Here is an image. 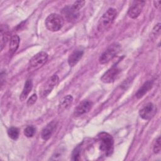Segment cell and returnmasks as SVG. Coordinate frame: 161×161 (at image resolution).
Segmentation results:
<instances>
[{"label": "cell", "instance_id": "1", "mask_svg": "<svg viewBox=\"0 0 161 161\" xmlns=\"http://www.w3.org/2000/svg\"><path fill=\"white\" fill-rule=\"evenodd\" d=\"M116 9L109 8L100 18L97 23V30L99 32H104L109 28L116 16Z\"/></svg>", "mask_w": 161, "mask_h": 161}, {"label": "cell", "instance_id": "2", "mask_svg": "<svg viewBox=\"0 0 161 161\" xmlns=\"http://www.w3.org/2000/svg\"><path fill=\"white\" fill-rule=\"evenodd\" d=\"M97 137L101 150L106 156L111 155L114 145V142L111 135L106 132H101L97 135Z\"/></svg>", "mask_w": 161, "mask_h": 161}, {"label": "cell", "instance_id": "3", "mask_svg": "<svg viewBox=\"0 0 161 161\" xmlns=\"http://www.w3.org/2000/svg\"><path fill=\"white\" fill-rule=\"evenodd\" d=\"M45 23L48 30L57 31L63 26L64 20L61 15L57 13H52L47 17Z\"/></svg>", "mask_w": 161, "mask_h": 161}, {"label": "cell", "instance_id": "4", "mask_svg": "<svg viewBox=\"0 0 161 161\" xmlns=\"http://www.w3.org/2000/svg\"><path fill=\"white\" fill-rule=\"evenodd\" d=\"M121 46L118 43H113L101 54L99 61L101 64H106L112 60L115 55L119 52Z\"/></svg>", "mask_w": 161, "mask_h": 161}, {"label": "cell", "instance_id": "5", "mask_svg": "<svg viewBox=\"0 0 161 161\" xmlns=\"http://www.w3.org/2000/svg\"><path fill=\"white\" fill-rule=\"evenodd\" d=\"M58 82V77L57 75H52L47 80L45 84L42 87L40 91V94H41V96L43 97H47L51 92L54 87L57 84Z\"/></svg>", "mask_w": 161, "mask_h": 161}, {"label": "cell", "instance_id": "6", "mask_svg": "<svg viewBox=\"0 0 161 161\" xmlns=\"http://www.w3.org/2000/svg\"><path fill=\"white\" fill-rule=\"evenodd\" d=\"M48 59V54L45 52H41L34 55L29 61V67L31 69H36L43 65Z\"/></svg>", "mask_w": 161, "mask_h": 161}, {"label": "cell", "instance_id": "7", "mask_svg": "<svg viewBox=\"0 0 161 161\" xmlns=\"http://www.w3.org/2000/svg\"><path fill=\"white\" fill-rule=\"evenodd\" d=\"M121 70L117 67H112L108 69L101 77V80L104 83H111L114 82L119 76Z\"/></svg>", "mask_w": 161, "mask_h": 161}, {"label": "cell", "instance_id": "8", "mask_svg": "<svg viewBox=\"0 0 161 161\" xmlns=\"http://www.w3.org/2000/svg\"><path fill=\"white\" fill-rule=\"evenodd\" d=\"M145 3L143 1H134L128 9V16L133 19L136 18L141 13Z\"/></svg>", "mask_w": 161, "mask_h": 161}, {"label": "cell", "instance_id": "9", "mask_svg": "<svg viewBox=\"0 0 161 161\" xmlns=\"http://www.w3.org/2000/svg\"><path fill=\"white\" fill-rule=\"evenodd\" d=\"M156 111L157 109L155 105L152 103H148L140 110L139 114L143 119L148 120L154 116Z\"/></svg>", "mask_w": 161, "mask_h": 161}, {"label": "cell", "instance_id": "10", "mask_svg": "<svg viewBox=\"0 0 161 161\" xmlns=\"http://www.w3.org/2000/svg\"><path fill=\"white\" fill-rule=\"evenodd\" d=\"M62 14L65 19L69 22H72L77 19L79 16V10L74 8L72 5L71 6H66L62 9Z\"/></svg>", "mask_w": 161, "mask_h": 161}, {"label": "cell", "instance_id": "11", "mask_svg": "<svg viewBox=\"0 0 161 161\" xmlns=\"http://www.w3.org/2000/svg\"><path fill=\"white\" fill-rule=\"evenodd\" d=\"M92 106V103L89 100H84L80 102L74 110V115L75 116H81L85 113H87L90 111Z\"/></svg>", "mask_w": 161, "mask_h": 161}, {"label": "cell", "instance_id": "12", "mask_svg": "<svg viewBox=\"0 0 161 161\" xmlns=\"http://www.w3.org/2000/svg\"><path fill=\"white\" fill-rule=\"evenodd\" d=\"M56 125L55 121H52L43 128L41 133V137L43 140H48L52 136L56 128Z\"/></svg>", "mask_w": 161, "mask_h": 161}, {"label": "cell", "instance_id": "13", "mask_svg": "<svg viewBox=\"0 0 161 161\" xmlns=\"http://www.w3.org/2000/svg\"><path fill=\"white\" fill-rule=\"evenodd\" d=\"M84 54V50L80 48L75 50L68 58V64L70 67L75 65L81 59Z\"/></svg>", "mask_w": 161, "mask_h": 161}, {"label": "cell", "instance_id": "14", "mask_svg": "<svg viewBox=\"0 0 161 161\" xmlns=\"http://www.w3.org/2000/svg\"><path fill=\"white\" fill-rule=\"evenodd\" d=\"M73 102V97L71 95H67L64 97L60 101L58 110L59 112L64 111L67 109Z\"/></svg>", "mask_w": 161, "mask_h": 161}, {"label": "cell", "instance_id": "15", "mask_svg": "<svg viewBox=\"0 0 161 161\" xmlns=\"http://www.w3.org/2000/svg\"><path fill=\"white\" fill-rule=\"evenodd\" d=\"M153 82L151 80H148L146 82H145L142 87H140L137 92L135 94V96L138 98L140 99L152 87Z\"/></svg>", "mask_w": 161, "mask_h": 161}, {"label": "cell", "instance_id": "16", "mask_svg": "<svg viewBox=\"0 0 161 161\" xmlns=\"http://www.w3.org/2000/svg\"><path fill=\"white\" fill-rule=\"evenodd\" d=\"M32 87H33V82H32V80L31 79H28L25 84V86H24V88L23 89V91L20 95V97H19V99L21 101H23L24 100H25L28 94H30V92H31V89H32Z\"/></svg>", "mask_w": 161, "mask_h": 161}, {"label": "cell", "instance_id": "17", "mask_svg": "<svg viewBox=\"0 0 161 161\" xmlns=\"http://www.w3.org/2000/svg\"><path fill=\"white\" fill-rule=\"evenodd\" d=\"M19 44V37L17 35L11 36L9 42V52L11 54L15 53Z\"/></svg>", "mask_w": 161, "mask_h": 161}, {"label": "cell", "instance_id": "18", "mask_svg": "<svg viewBox=\"0 0 161 161\" xmlns=\"http://www.w3.org/2000/svg\"><path fill=\"white\" fill-rule=\"evenodd\" d=\"M8 40V33L7 31L3 28V26H1V50H2L6 44V42Z\"/></svg>", "mask_w": 161, "mask_h": 161}, {"label": "cell", "instance_id": "19", "mask_svg": "<svg viewBox=\"0 0 161 161\" xmlns=\"http://www.w3.org/2000/svg\"><path fill=\"white\" fill-rule=\"evenodd\" d=\"M8 136L13 140H16L19 136V130L16 127H11L8 130Z\"/></svg>", "mask_w": 161, "mask_h": 161}, {"label": "cell", "instance_id": "20", "mask_svg": "<svg viewBox=\"0 0 161 161\" xmlns=\"http://www.w3.org/2000/svg\"><path fill=\"white\" fill-rule=\"evenodd\" d=\"M35 131H36V130L33 126H28L25 129L24 134L26 137L30 138L34 135V134L35 133Z\"/></svg>", "mask_w": 161, "mask_h": 161}, {"label": "cell", "instance_id": "21", "mask_svg": "<svg viewBox=\"0 0 161 161\" xmlns=\"http://www.w3.org/2000/svg\"><path fill=\"white\" fill-rule=\"evenodd\" d=\"M161 149V144H160V136H158L156 139L154 145H153V152L155 153H158L160 152Z\"/></svg>", "mask_w": 161, "mask_h": 161}, {"label": "cell", "instance_id": "22", "mask_svg": "<svg viewBox=\"0 0 161 161\" xmlns=\"http://www.w3.org/2000/svg\"><path fill=\"white\" fill-rule=\"evenodd\" d=\"M80 155V148L79 147H77L72 152V159L73 160H79Z\"/></svg>", "mask_w": 161, "mask_h": 161}, {"label": "cell", "instance_id": "23", "mask_svg": "<svg viewBox=\"0 0 161 161\" xmlns=\"http://www.w3.org/2000/svg\"><path fill=\"white\" fill-rule=\"evenodd\" d=\"M37 100V96L36 94H33L28 100L27 101V105L28 106H31L34 104Z\"/></svg>", "mask_w": 161, "mask_h": 161}, {"label": "cell", "instance_id": "24", "mask_svg": "<svg viewBox=\"0 0 161 161\" xmlns=\"http://www.w3.org/2000/svg\"><path fill=\"white\" fill-rule=\"evenodd\" d=\"M160 33V23H158L153 28L152 34L153 35V36H157V35H158Z\"/></svg>", "mask_w": 161, "mask_h": 161}, {"label": "cell", "instance_id": "25", "mask_svg": "<svg viewBox=\"0 0 161 161\" xmlns=\"http://www.w3.org/2000/svg\"><path fill=\"white\" fill-rule=\"evenodd\" d=\"M84 4H85V1H75L72 4V6L74 8H75L76 9L79 10V9H80L84 6Z\"/></svg>", "mask_w": 161, "mask_h": 161}, {"label": "cell", "instance_id": "26", "mask_svg": "<svg viewBox=\"0 0 161 161\" xmlns=\"http://www.w3.org/2000/svg\"><path fill=\"white\" fill-rule=\"evenodd\" d=\"M160 2H161L160 1H153L154 6L158 9H159L160 8Z\"/></svg>", "mask_w": 161, "mask_h": 161}]
</instances>
